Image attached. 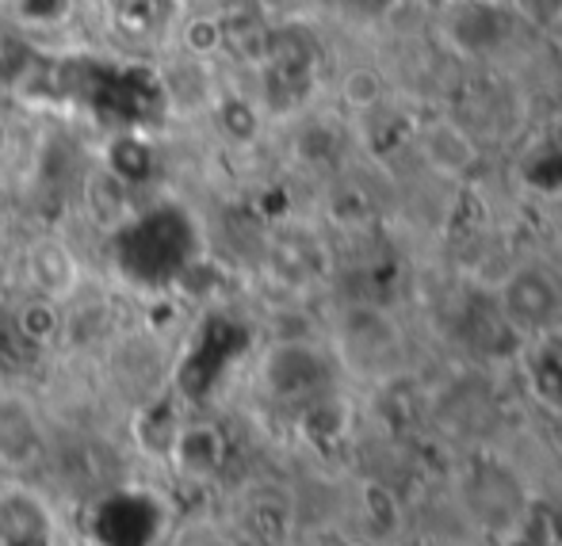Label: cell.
Returning a JSON list of instances; mask_svg holds the SVG:
<instances>
[{
  "mask_svg": "<svg viewBox=\"0 0 562 546\" xmlns=\"http://www.w3.org/2000/svg\"><path fill=\"white\" fill-rule=\"evenodd\" d=\"M119 237V264L131 272L138 283H169L192 264V249H188V218L177 211H157V215H131Z\"/></svg>",
  "mask_w": 562,
  "mask_h": 546,
  "instance_id": "6da1fadb",
  "label": "cell"
},
{
  "mask_svg": "<svg viewBox=\"0 0 562 546\" xmlns=\"http://www.w3.org/2000/svg\"><path fill=\"white\" fill-rule=\"evenodd\" d=\"M555 203H559V207H555V226H559V237H562V195H559Z\"/></svg>",
  "mask_w": 562,
  "mask_h": 546,
  "instance_id": "ac0fdd59",
  "label": "cell"
},
{
  "mask_svg": "<svg viewBox=\"0 0 562 546\" xmlns=\"http://www.w3.org/2000/svg\"><path fill=\"white\" fill-rule=\"evenodd\" d=\"M0 386H4V383H0Z\"/></svg>",
  "mask_w": 562,
  "mask_h": 546,
  "instance_id": "7402d4cb",
  "label": "cell"
},
{
  "mask_svg": "<svg viewBox=\"0 0 562 546\" xmlns=\"http://www.w3.org/2000/svg\"><path fill=\"white\" fill-rule=\"evenodd\" d=\"M66 332V318H61V306L50 303L43 295H31L27 303L15 310V337L31 348H50L54 340Z\"/></svg>",
  "mask_w": 562,
  "mask_h": 546,
  "instance_id": "7c38bea8",
  "label": "cell"
},
{
  "mask_svg": "<svg viewBox=\"0 0 562 546\" xmlns=\"http://www.w3.org/2000/svg\"><path fill=\"white\" fill-rule=\"evenodd\" d=\"M260 378H265L268 394L280 401H314L322 390H326V355L311 344H299V340H288V344H276L272 352L260 363Z\"/></svg>",
  "mask_w": 562,
  "mask_h": 546,
  "instance_id": "3957f363",
  "label": "cell"
},
{
  "mask_svg": "<svg viewBox=\"0 0 562 546\" xmlns=\"http://www.w3.org/2000/svg\"><path fill=\"white\" fill-rule=\"evenodd\" d=\"M505 318L520 329H548L559 314V287L536 268H520L505 280Z\"/></svg>",
  "mask_w": 562,
  "mask_h": 546,
  "instance_id": "52a82bcc",
  "label": "cell"
},
{
  "mask_svg": "<svg viewBox=\"0 0 562 546\" xmlns=\"http://www.w3.org/2000/svg\"><path fill=\"white\" fill-rule=\"evenodd\" d=\"M85 203H89L92 221H100L104 229H123L134 215L131 184H123L108 164H100V169L85 180Z\"/></svg>",
  "mask_w": 562,
  "mask_h": 546,
  "instance_id": "30bf717a",
  "label": "cell"
},
{
  "mask_svg": "<svg viewBox=\"0 0 562 546\" xmlns=\"http://www.w3.org/2000/svg\"><path fill=\"white\" fill-rule=\"evenodd\" d=\"M340 100H345V107H348V111H360V115L375 111V107L386 100V81H383V73H379V69H371V66L348 69V73L340 77Z\"/></svg>",
  "mask_w": 562,
  "mask_h": 546,
  "instance_id": "5bb4252c",
  "label": "cell"
},
{
  "mask_svg": "<svg viewBox=\"0 0 562 546\" xmlns=\"http://www.w3.org/2000/svg\"><path fill=\"white\" fill-rule=\"evenodd\" d=\"M161 504L142 489L108 493L92 512V535L100 546H154L161 535Z\"/></svg>",
  "mask_w": 562,
  "mask_h": 546,
  "instance_id": "7a4b0ae2",
  "label": "cell"
},
{
  "mask_svg": "<svg viewBox=\"0 0 562 546\" xmlns=\"http://www.w3.org/2000/svg\"><path fill=\"white\" fill-rule=\"evenodd\" d=\"M23 275H27L31 295H43L50 303L66 306L77 298L85 283V268L77 260L74 244L61 237H38L23 252Z\"/></svg>",
  "mask_w": 562,
  "mask_h": 546,
  "instance_id": "277c9868",
  "label": "cell"
},
{
  "mask_svg": "<svg viewBox=\"0 0 562 546\" xmlns=\"http://www.w3.org/2000/svg\"><path fill=\"white\" fill-rule=\"evenodd\" d=\"M46 440L38 413L23 394L0 386V466L4 470H31L43 458Z\"/></svg>",
  "mask_w": 562,
  "mask_h": 546,
  "instance_id": "5b68a950",
  "label": "cell"
},
{
  "mask_svg": "<svg viewBox=\"0 0 562 546\" xmlns=\"http://www.w3.org/2000/svg\"><path fill=\"white\" fill-rule=\"evenodd\" d=\"M74 12V0H15V15L23 27H58Z\"/></svg>",
  "mask_w": 562,
  "mask_h": 546,
  "instance_id": "2e32d148",
  "label": "cell"
},
{
  "mask_svg": "<svg viewBox=\"0 0 562 546\" xmlns=\"http://www.w3.org/2000/svg\"><path fill=\"white\" fill-rule=\"evenodd\" d=\"M555 141H559V146H562V118H559V130H555Z\"/></svg>",
  "mask_w": 562,
  "mask_h": 546,
  "instance_id": "44dd1931",
  "label": "cell"
},
{
  "mask_svg": "<svg viewBox=\"0 0 562 546\" xmlns=\"http://www.w3.org/2000/svg\"><path fill=\"white\" fill-rule=\"evenodd\" d=\"M54 532L50 509L31 489H0V543L46 546Z\"/></svg>",
  "mask_w": 562,
  "mask_h": 546,
  "instance_id": "9c48e42d",
  "label": "cell"
},
{
  "mask_svg": "<svg viewBox=\"0 0 562 546\" xmlns=\"http://www.w3.org/2000/svg\"><path fill=\"white\" fill-rule=\"evenodd\" d=\"M4 221H8V207H4V200H0V229H4Z\"/></svg>",
  "mask_w": 562,
  "mask_h": 546,
  "instance_id": "d6986e66",
  "label": "cell"
},
{
  "mask_svg": "<svg viewBox=\"0 0 562 546\" xmlns=\"http://www.w3.org/2000/svg\"><path fill=\"white\" fill-rule=\"evenodd\" d=\"M4 92H8V81H4V77H0V100H4Z\"/></svg>",
  "mask_w": 562,
  "mask_h": 546,
  "instance_id": "ffe728a7",
  "label": "cell"
},
{
  "mask_svg": "<svg viewBox=\"0 0 562 546\" xmlns=\"http://www.w3.org/2000/svg\"><path fill=\"white\" fill-rule=\"evenodd\" d=\"M169 458L184 478L192 481H207L223 470L226 463V436L223 429L215 424H203V421H180L177 436H172Z\"/></svg>",
  "mask_w": 562,
  "mask_h": 546,
  "instance_id": "ba28073f",
  "label": "cell"
},
{
  "mask_svg": "<svg viewBox=\"0 0 562 546\" xmlns=\"http://www.w3.org/2000/svg\"><path fill=\"white\" fill-rule=\"evenodd\" d=\"M215 123L229 141H252L260 130V107L245 96H226L215 104Z\"/></svg>",
  "mask_w": 562,
  "mask_h": 546,
  "instance_id": "9a60e30c",
  "label": "cell"
},
{
  "mask_svg": "<svg viewBox=\"0 0 562 546\" xmlns=\"http://www.w3.org/2000/svg\"><path fill=\"white\" fill-rule=\"evenodd\" d=\"M520 184L548 195V200H559L562 195V146L555 138L528 149L525 161H520Z\"/></svg>",
  "mask_w": 562,
  "mask_h": 546,
  "instance_id": "4fadbf2b",
  "label": "cell"
},
{
  "mask_svg": "<svg viewBox=\"0 0 562 546\" xmlns=\"http://www.w3.org/2000/svg\"><path fill=\"white\" fill-rule=\"evenodd\" d=\"M445 31L456 50L490 54L509 38L513 15L509 8L494 4V0H463V4L451 8V20L445 23Z\"/></svg>",
  "mask_w": 562,
  "mask_h": 546,
  "instance_id": "8992f818",
  "label": "cell"
},
{
  "mask_svg": "<svg viewBox=\"0 0 562 546\" xmlns=\"http://www.w3.org/2000/svg\"><path fill=\"white\" fill-rule=\"evenodd\" d=\"M422 153L437 172L459 177V172H467L474 164L479 149H474V141L467 138L456 123H448V118H445V123H432L429 130L422 134Z\"/></svg>",
  "mask_w": 562,
  "mask_h": 546,
  "instance_id": "8fae6325",
  "label": "cell"
},
{
  "mask_svg": "<svg viewBox=\"0 0 562 546\" xmlns=\"http://www.w3.org/2000/svg\"><path fill=\"white\" fill-rule=\"evenodd\" d=\"M172 546H229V543L215 532V527L192 524V527H184V532H180L177 539H172Z\"/></svg>",
  "mask_w": 562,
  "mask_h": 546,
  "instance_id": "e0dca14e",
  "label": "cell"
}]
</instances>
